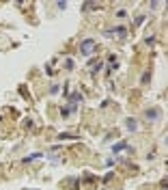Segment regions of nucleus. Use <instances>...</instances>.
Masks as SVG:
<instances>
[{
	"instance_id": "obj_1",
	"label": "nucleus",
	"mask_w": 168,
	"mask_h": 190,
	"mask_svg": "<svg viewBox=\"0 0 168 190\" xmlns=\"http://www.w3.org/2000/svg\"><path fill=\"white\" fill-rule=\"evenodd\" d=\"M80 52H82L84 56H91V54L95 52V41H93V39H84L82 46H80Z\"/></svg>"
},
{
	"instance_id": "obj_2",
	"label": "nucleus",
	"mask_w": 168,
	"mask_h": 190,
	"mask_svg": "<svg viewBox=\"0 0 168 190\" xmlns=\"http://www.w3.org/2000/svg\"><path fill=\"white\" fill-rule=\"evenodd\" d=\"M125 28H123V26H119V28H114V30H108V33H106V35H108V37H117V39H123V37H125Z\"/></svg>"
},
{
	"instance_id": "obj_3",
	"label": "nucleus",
	"mask_w": 168,
	"mask_h": 190,
	"mask_svg": "<svg viewBox=\"0 0 168 190\" xmlns=\"http://www.w3.org/2000/svg\"><path fill=\"white\" fill-rule=\"evenodd\" d=\"M127 145L125 142H119V145H117V147H114V153H117V151H121V149H125Z\"/></svg>"
},
{
	"instance_id": "obj_4",
	"label": "nucleus",
	"mask_w": 168,
	"mask_h": 190,
	"mask_svg": "<svg viewBox=\"0 0 168 190\" xmlns=\"http://www.w3.org/2000/svg\"><path fill=\"white\" fill-rule=\"evenodd\" d=\"M127 128H129V130H136V121L129 119V121H127Z\"/></svg>"
}]
</instances>
